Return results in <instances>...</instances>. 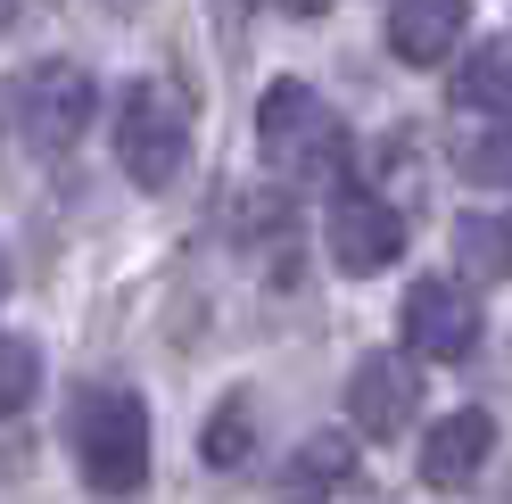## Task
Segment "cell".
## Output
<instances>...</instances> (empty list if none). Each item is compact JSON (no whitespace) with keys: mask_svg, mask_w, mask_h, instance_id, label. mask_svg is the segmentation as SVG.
<instances>
[{"mask_svg":"<svg viewBox=\"0 0 512 504\" xmlns=\"http://www.w3.org/2000/svg\"><path fill=\"white\" fill-rule=\"evenodd\" d=\"M67 438H75L91 496H141L149 488V405L133 389H83L67 414Z\"/></svg>","mask_w":512,"mask_h":504,"instance_id":"obj_1","label":"cell"},{"mask_svg":"<svg viewBox=\"0 0 512 504\" xmlns=\"http://www.w3.org/2000/svg\"><path fill=\"white\" fill-rule=\"evenodd\" d=\"M256 149H265V166H273V174L314 182V174H339V157H347V124L331 116V100H323L314 83L281 75L265 100H256Z\"/></svg>","mask_w":512,"mask_h":504,"instance_id":"obj_2","label":"cell"},{"mask_svg":"<svg viewBox=\"0 0 512 504\" xmlns=\"http://www.w3.org/2000/svg\"><path fill=\"white\" fill-rule=\"evenodd\" d=\"M116 166L141 182V191H174L190 166V108L174 83H124L116 100Z\"/></svg>","mask_w":512,"mask_h":504,"instance_id":"obj_3","label":"cell"},{"mask_svg":"<svg viewBox=\"0 0 512 504\" xmlns=\"http://www.w3.org/2000/svg\"><path fill=\"white\" fill-rule=\"evenodd\" d=\"M91 108H100V83H91V67H75V58H42V67H25L17 75V100H9V124H17V141L25 149H75L83 141V124Z\"/></svg>","mask_w":512,"mask_h":504,"instance_id":"obj_4","label":"cell"},{"mask_svg":"<svg viewBox=\"0 0 512 504\" xmlns=\"http://www.w3.org/2000/svg\"><path fill=\"white\" fill-rule=\"evenodd\" d=\"M397 323H405V348L422 364H463L479 348V298L463 290V281H446V273L413 281L405 306H397Z\"/></svg>","mask_w":512,"mask_h":504,"instance_id":"obj_5","label":"cell"},{"mask_svg":"<svg viewBox=\"0 0 512 504\" xmlns=\"http://www.w3.org/2000/svg\"><path fill=\"white\" fill-rule=\"evenodd\" d=\"M405 257V215L380 191H339L331 199V265L339 273H380Z\"/></svg>","mask_w":512,"mask_h":504,"instance_id":"obj_6","label":"cell"},{"mask_svg":"<svg viewBox=\"0 0 512 504\" xmlns=\"http://www.w3.org/2000/svg\"><path fill=\"white\" fill-rule=\"evenodd\" d=\"M413 405H422V372L405 356H364L347 372V422L364 438H405L413 430Z\"/></svg>","mask_w":512,"mask_h":504,"instance_id":"obj_7","label":"cell"},{"mask_svg":"<svg viewBox=\"0 0 512 504\" xmlns=\"http://www.w3.org/2000/svg\"><path fill=\"white\" fill-rule=\"evenodd\" d=\"M471 25V0H389V50L405 67H438V58H455Z\"/></svg>","mask_w":512,"mask_h":504,"instance_id":"obj_8","label":"cell"},{"mask_svg":"<svg viewBox=\"0 0 512 504\" xmlns=\"http://www.w3.org/2000/svg\"><path fill=\"white\" fill-rule=\"evenodd\" d=\"M496 455V422L479 414V405H463V414H446L430 438H422V480L430 488H463L479 480V463Z\"/></svg>","mask_w":512,"mask_h":504,"instance_id":"obj_9","label":"cell"},{"mask_svg":"<svg viewBox=\"0 0 512 504\" xmlns=\"http://www.w3.org/2000/svg\"><path fill=\"white\" fill-rule=\"evenodd\" d=\"M347 480H356L347 430H314V438H298V455L281 463V504H331V496H347Z\"/></svg>","mask_w":512,"mask_h":504,"instance_id":"obj_10","label":"cell"},{"mask_svg":"<svg viewBox=\"0 0 512 504\" xmlns=\"http://www.w3.org/2000/svg\"><path fill=\"white\" fill-rule=\"evenodd\" d=\"M248 447H256V397L248 389H232L207 414V430H199V463H215V471H240L248 463Z\"/></svg>","mask_w":512,"mask_h":504,"instance_id":"obj_11","label":"cell"},{"mask_svg":"<svg viewBox=\"0 0 512 504\" xmlns=\"http://www.w3.org/2000/svg\"><path fill=\"white\" fill-rule=\"evenodd\" d=\"M455 108H479V116H504V108H512V42H488L479 58H463Z\"/></svg>","mask_w":512,"mask_h":504,"instance_id":"obj_12","label":"cell"},{"mask_svg":"<svg viewBox=\"0 0 512 504\" xmlns=\"http://www.w3.org/2000/svg\"><path fill=\"white\" fill-rule=\"evenodd\" d=\"M455 166H463V182H488V191H496V182H512V108L479 124V133L455 149Z\"/></svg>","mask_w":512,"mask_h":504,"instance_id":"obj_13","label":"cell"},{"mask_svg":"<svg viewBox=\"0 0 512 504\" xmlns=\"http://www.w3.org/2000/svg\"><path fill=\"white\" fill-rule=\"evenodd\" d=\"M455 257L471 273H512V224H496V215H463V224H455Z\"/></svg>","mask_w":512,"mask_h":504,"instance_id":"obj_14","label":"cell"},{"mask_svg":"<svg viewBox=\"0 0 512 504\" xmlns=\"http://www.w3.org/2000/svg\"><path fill=\"white\" fill-rule=\"evenodd\" d=\"M34 389H42V348H34V339H9V331H0V414H17Z\"/></svg>","mask_w":512,"mask_h":504,"instance_id":"obj_15","label":"cell"},{"mask_svg":"<svg viewBox=\"0 0 512 504\" xmlns=\"http://www.w3.org/2000/svg\"><path fill=\"white\" fill-rule=\"evenodd\" d=\"M281 9H290V17H323L331 0H281Z\"/></svg>","mask_w":512,"mask_h":504,"instance_id":"obj_16","label":"cell"},{"mask_svg":"<svg viewBox=\"0 0 512 504\" xmlns=\"http://www.w3.org/2000/svg\"><path fill=\"white\" fill-rule=\"evenodd\" d=\"M0 298H9V265H0Z\"/></svg>","mask_w":512,"mask_h":504,"instance_id":"obj_17","label":"cell"}]
</instances>
